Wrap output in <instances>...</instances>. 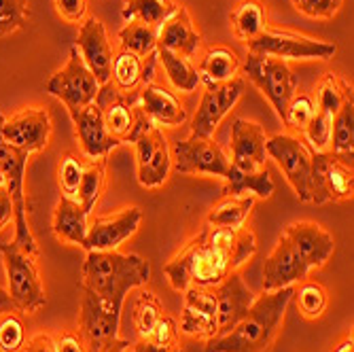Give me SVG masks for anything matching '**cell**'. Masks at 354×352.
Segmentation results:
<instances>
[{
  "label": "cell",
  "instance_id": "6da1fadb",
  "mask_svg": "<svg viewBox=\"0 0 354 352\" xmlns=\"http://www.w3.org/2000/svg\"><path fill=\"white\" fill-rule=\"evenodd\" d=\"M254 252L257 240L248 228H214L206 223L204 230L166 263L164 272L178 293L189 286L212 289L238 272Z\"/></svg>",
  "mask_w": 354,
  "mask_h": 352
},
{
  "label": "cell",
  "instance_id": "7a4b0ae2",
  "mask_svg": "<svg viewBox=\"0 0 354 352\" xmlns=\"http://www.w3.org/2000/svg\"><path fill=\"white\" fill-rule=\"evenodd\" d=\"M335 252L329 232L314 221H295L280 234L274 250L263 263V291L304 282L312 270L323 268Z\"/></svg>",
  "mask_w": 354,
  "mask_h": 352
},
{
  "label": "cell",
  "instance_id": "3957f363",
  "mask_svg": "<svg viewBox=\"0 0 354 352\" xmlns=\"http://www.w3.org/2000/svg\"><path fill=\"white\" fill-rule=\"evenodd\" d=\"M293 293L295 286L263 291V295L252 299L248 312L232 331L206 342L204 352H270L282 329Z\"/></svg>",
  "mask_w": 354,
  "mask_h": 352
},
{
  "label": "cell",
  "instance_id": "277c9868",
  "mask_svg": "<svg viewBox=\"0 0 354 352\" xmlns=\"http://www.w3.org/2000/svg\"><path fill=\"white\" fill-rule=\"evenodd\" d=\"M151 278V266L136 252L89 250L81 266V289L98 295L113 312L121 314L125 295L145 286Z\"/></svg>",
  "mask_w": 354,
  "mask_h": 352
},
{
  "label": "cell",
  "instance_id": "5b68a950",
  "mask_svg": "<svg viewBox=\"0 0 354 352\" xmlns=\"http://www.w3.org/2000/svg\"><path fill=\"white\" fill-rule=\"evenodd\" d=\"M79 335L85 342L87 352H130L132 342L119 337L121 314L106 308L98 295L81 289Z\"/></svg>",
  "mask_w": 354,
  "mask_h": 352
},
{
  "label": "cell",
  "instance_id": "8992f818",
  "mask_svg": "<svg viewBox=\"0 0 354 352\" xmlns=\"http://www.w3.org/2000/svg\"><path fill=\"white\" fill-rule=\"evenodd\" d=\"M5 274H7V293L15 302L17 312L35 314L47 304V295L37 270L35 257L11 244H0Z\"/></svg>",
  "mask_w": 354,
  "mask_h": 352
},
{
  "label": "cell",
  "instance_id": "52a82bcc",
  "mask_svg": "<svg viewBox=\"0 0 354 352\" xmlns=\"http://www.w3.org/2000/svg\"><path fill=\"white\" fill-rule=\"evenodd\" d=\"M242 68L246 79L272 102L276 115L282 119L288 102L297 91V79L286 59L248 51Z\"/></svg>",
  "mask_w": 354,
  "mask_h": 352
},
{
  "label": "cell",
  "instance_id": "ba28073f",
  "mask_svg": "<svg viewBox=\"0 0 354 352\" xmlns=\"http://www.w3.org/2000/svg\"><path fill=\"white\" fill-rule=\"evenodd\" d=\"M95 104L102 113L109 134L119 142H134L145 127L153 125L138 104V93L119 91L113 83L100 87L95 95Z\"/></svg>",
  "mask_w": 354,
  "mask_h": 352
},
{
  "label": "cell",
  "instance_id": "9c48e42d",
  "mask_svg": "<svg viewBox=\"0 0 354 352\" xmlns=\"http://www.w3.org/2000/svg\"><path fill=\"white\" fill-rule=\"evenodd\" d=\"M28 155L21 149H15L7 145V149L0 153V168L5 174V187L11 196L13 202V223H15V238L13 244L28 252L30 257H37L39 254V244L32 236L30 223H28V206H26V166H28Z\"/></svg>",
  "mask_w": 354,
  "mask_h": 352
},
{
  "label": "cell",
  "instance_id": "30bf717a",
  "mask_svg": "<svg viewBox=\"0 0 354 352\" xmlns=\"http://www.w3.org/2000/svg\"><path fill=\"white\" fill-rule=\"evenodd\" d=\"M352 159L331 151H312V198L310 204L352 200Z\"/></svg>",
  "mask_w": 354,
  "mask_h": 352
},
{
  "label": "cell",
  "instance_id": "8fae6325",
  "mask_svg": "<svg viewBox=\"0 0 354 352\" xmlns=\"http://www.w3.org/2000/svg\"><path fill=\"white\" fill-rule=\"evenodd\" d=\"M100 87L102 85L87 68V64L83 62L77 47H71V57L66 62V66L57 71L45 83V91L66 104L71 115L95 102V95H98Z\"/></svg>",
  "mask_w": 354,
  "mask_h": 352
},
{
  "label": "cell",
  "instance_id": "7c38bea8",
  "mask_svg": "<svg viewBox=\"0 0 354 352\" xmlns=\"http://www.w3.org/2000/svg\"><path fill=\"white\" fill-rule=\"evenodd\" d=\"M266 153L276 159L278 168L286 176L301 202L312 198V149L297 136L276 134L268 138Z\"/></svg>",
  "mask_w": 354,
  "mask_h": 352
},
{
  "label": "cell",
  "instance_id": "4fadbf2b",
  "mask_svg": "<svg viewBox=\"0 0 354 352\" xmlns=\"http://www.w3.org/2000/svg\"><path fill=\"white\" fill-rule=\"evenodd\" d=\"M248 51L280 59H331L337 53V45L293 35V32L263 30L259 37L248 41Z\"/></svg>",
  "mask_w": 354,
  "mask_h": 352
},
{
  "label": "cell",
  "instance_id": "5bb4252c",
  "mask_svg": "<svg viewBox=\"0 0 354 352\" xmlns=\"http://www.w3.org/2000/svg\"><path fill=\"white\" fill-rule=\"evenodd\" d=\"M170 153L172 170L178 174H210L223 178L230 170V155L212 138L189 136L187 140H176Z\"/></svg>",
  "mask_w": 354,
  "mask_h": 352
},
{
  "label": "cell",
  "instance_id": "9a60e30c",
  "mask_svg": "<svg viewBox=\"0 0 354 352\" xmlns=\"http://www.w3.org/2000/svg\"><path fill=\"white\" fill-rule=\"evenodd\" d=\"M138 159V183L147 189L162 187L172 172V153L164 132L153 123L134 138Z\"/></svg>",
  "mask_w": 354,
  "mask_h": 352
},
{
  "label": "cell",
  "instance_id": "2e32d148",
  "mask_svg": "<svg viewBox=\"0 0 354 352\" xmlns=\"http://www.w3.org/2000/svg\"><path fill=\"white\" fill-rule=\"evenodd\" d=\"M246 89V81L236 77L223 85L208 87L206 93L202 95V102L193 115L191 121V136H200V138H212L216 125L221 119L227 115L238 100L242 98V93Z\"/></svg>",
  "mask_w": 354,
  "mask_h": 352
},
{
  "label": "cell",
  "instance_id": "e0dca14e",
  "mask_svg": "<svg viewBox=\"0 0 354 352\" xmlns=\"http://www.w3.org/2000/svg\"><path fill=\"white\" fill-rule=\"evenodd\" d=\"M142 223V210L127 206L111 216H100L89 223L83 248L89 250H117L125 240H130Z\"/></svg>",
  "mask_w": 354,
  "mask_h": 352
},
{
  "label": "cell",
  "instance_id": "ac0fdd59",
  "mask_svg": "<svg viewBox=\"0 0 354 352\" xmlns=\"http://www.w3.org/2000/svg\"><path fill=\"white\" fill-rule=\"evenodd\" d=\"M51 117L45 109H24L21 113L5 119L3 138L7 145L26 153H37L47 149L51 138Z\"/></svg>",
  "mask_w": 354,
  "mask_h": 352
},
{
  "label": "cell",
  "instance_id": "d6986e66",
  "mask_svg": "<svg viewBox=\"0 0 354 352\" xmlns=\"http://www.w3.org/2000/svg\"><path fill=\"white\" fill-rule=\"evenodd\" d=\"M183 314L178 331L196 337V340H212L218 333L216 327V299L212 289L202 286H189L183 291Z\"/></svg>",
  "mask_w": 354,
  "mask_h": 352
},
{
  "label": "cell",
  "instance_id": "ffe728a7",
  "mask_svg": "<svg viewBox=\"0 0 354 352\" xmlns=\"http://www.w3.org/2000/svg\"><path fill=\"white\" fill-rule=\"evenodd\" d=\"M87 64V68L93 73L100 85L111 83V68H113V47L109 43V35L104 24L91 15L87 17L77 35V45H75Z\"/></svg>",
  "mask_w": 354,
  "mask_h": 352
},
{
  "label": "cell",
  "instance_id": "44dd1931",
  "mask_svg": "<svg viewBox=\"0 0 354 352\" xmlns=\"http://www.w3.org/2000/svg\"><path fill=\"white\" fill-rule=\"evenodd\" d=\"M212 291L216 299V327H218L216 335H223L232 331L242 321V316L248 312L254 295L244 284V280L238 276V272L230 274L223 282L212 286Z\"/></svg>",
  "mask_w": 354,
  "mask_h": 352
},
{
  "label": "cell",
  "instance_id": "7402d4cb",
  "mask_svg": "<svg viewBox=\"0 0 354 352\" xmlns=\"http://www.w3.org/2000/svg\"><path fill=\"white\" fill-rule=\"evenodd\" d=\"M266 142H268V134L263 130V125L238 117L232 123L230 164H234L238 168H246V170L263 168L266 157H268Z\"/></svg>",
  "mask_w": 354,
  "mask_h": 352
},
{
  "label": "cell",
  "instance_id": "603a6c76",
  "mask_svg": "<svg viewBox=\"0 0 354 352\" xmlns=\"http://www.w3.org/2000/svg\"><path fill=\"white\" fill-rule=\"evenodd\" d=\"M73 123H75V132H77V140L81 147V153L89 159H98V157H106L113 149H117L121 142L117 138H113L104 125L102 113L98 109V104L91 102L85 109L77 111L71 115Z\"/></svg>",
  "mask_w": 354,
  "mask_h": 352
},
{
  "label": "cell",
  "instance_id": "cb8c5ba5",
  "mask_svg": "<svg viewBox=\"0 0 354 352\" xmlns=\"http://www.w3.org/2000/svg\"><path fill=\"white\" fill-rule=\"evenodd\" d=\"M202 35L191 21L189 11L178 5L176 11L157 28V47H164L172 53L191 57L200 49Z\"/></svg>",
  "mask_w": 354,
  "mask_h": 352
},
{
  "label": "cell",
  "instance_id": "d4e9b609",
  "mask_svg": "<svg viewBox=\"0 0 354 352\" xmlns=\"http://www.w3.org/2000/svg\"><path fill=\"white\" fill-rule=\"evenodd\" d=\"M138 104L153 123L164 127H178L187 121V111L180 100L157 83H147L138 91Z\"/></svg>",
  "mask_w": 354,
  "mask_h": 352
},
{
  "label": "cell",
  "instance_id": "484cf974",
  "mask_svg": "<svg viewBox=\"0 0 354 352\" xmlns=\"http://www.w3.org/2000/svg\"><path fill=\"white\" fill-rule=\"evenodd\" d=\"M223 194L227 198H238L244 194H252V198H272L274 194V180L270 176L268 166L257 168V170H246V168H238L234 164H230L227 174L223 176Z\"/></svg>",
  "mask_w": 354,
  "mask_h": 352
},
{
  "label": "cell",
  "instance_id": "4316f807",
  "mask_svg": "<svg viewBox=\"0 0 354 352\" xmlns=\"http://www.w3.org/2000/svg\"><path fill=\"white\" fill-rule=\"evenodd\" d=\"M87 212L85 208L75 200V198H66L62 196L55 212H53V234L57 240L68 242V244H77L83 246L85 236H87Z\"/></svg>",
  "mask_w": 354,
  "mask_h": 352
},
{
  "label": "cell",
  "instance_id": "83f0119b",
  "mask_svg": "<svg viewBox=\"0 0 354 352\" xmlns=\"http://www.w3.org/2000/svg\"><path fill=\"white\" fill-rule=\"evenodd\" d=\"M198 73H200V81L206 83V87L223 85L238 77L240 57L230 47H212L202 57Z\"/></svg>",
  "mask_w": 354,
  "mask_h": 352
},
{
  "label": "cell",
  "instance_id": "f1b7e54d",
  "mask_svg": "<svg viewBox=\"0 0 354 352\" xmlns=\"http://www.w3.org/2000/svg\"><path fill=\"white\" fill-rule=\"evenodd\" d=\"M232 26L234 35L246 43L268 30V13L261 0H242V3H238L232 13Z\"/></svg>",
  "mask_w": 354,
  "mask_h": 352
},
{
  "label": "cell",
  "instance_id": "f546056e",
  "mask_svg": "<svg viewBox=\"0 0 354 352\" xmlns=\"http://www.w3.org/2000/svg\"><path fill=\"white\" fill-rule=\"evenodd\" d=\"M104 187H106V157L89 159L83 168V178H81L77 198H75L85 208L87 214H91L95 204L100 202Z\"/></svg>",
  "mask_w": 354,
  "mask_h": 352
},
{
  "label": "cell",
  "instance_id": "4dcf8cb0",
  "mask_svg": "<svg viewBox=\"0 0 354 352\" xmlns=\"http://www.w3.org/2000/svg\"><path fill=\"white\" fill-rule=\"evenodd\" d=\"M132 352H185L180 346V331L172 316H164L157 323V327L147 337H138L132 348Z\"/></svg>",
  "mask_w": 354,
  "mask_h": 352
},
{
  "label": "cell",
  "instance_id": "1f68e13d",
  "mask_svg": "<svg viewBox=\"0 0 354 352\" xmlns=\"http://www.w3.org/2000/svg\"><path fill=\"white\" fill-rule=\"evenodd\" d=\"M157 62L164 64V71L170 79V83L178 89V91H193L202 81H200V73L193 66L191 59L178 53H172L164 47H157Z\"/></svg>",
  "mask_w": 354,
  "mask_h": 352
},
{
  "label": "cell",
  "instance_id": "d6a6232c",
  "mask_svg": "<svg viewBox=\"0 0 354 352\" xmlns=\"http://www.w3.org/2000/svg\"><path fill=\"white\" fill-rule=\"evenodd\" d=\"M176 7L174 0H125L121 15L125 21L138 19L140 24L159 28L176 11Z\"/></svg>",
  "mask_w": 354,
  "mask_h": 352
},
{
  "label": "cell",
  "instance_id": "836d02e7",
  "mask_svg": "<svg viewBox=\"0 0 354 352\" xmlns=\"http://www.w3.org/2000/svg\"><path fill=\"white\" fill-rule=\"evenodd\" d=\"M252 206H254L252 196L225 198L208 212L206 223L214 228H244L252 212Z\"/></svg>",
  "mask_w": 354,
  "mask_h": 352
},
{
  "label": "cell",
  "instance_id": "e575fe53",
  "mask_svg": "<svg viewBox=\"0 0 354 352\" xmlns=\"http://www.w3.org/2000/svg\"><path fill=\"white\" fill-rule=\"evenodd\" d=\"M142 66L145 62L140 55L121 49L115 57H113V68H111V77L115 79V87L119 91H136L138 85L142 83Z\"/></svg>",
  "mask_w": 354,
  "mask_h": 352
},
{
  "label": "cell",
  "instance_id": "d590c367",
  "mask_svg": "<svg viewBox=\"0 0 354 352\" xmlns=\"http://www.w3.org/2000/svg\"><path fill=\"white\" fill-rule=\"evenodd\" d=\"M329 151L352 159L354 151V95L344 102V106L333 117V132Z\"/></svg>",
  "mask_w": 354,
  "mask_h": 352
},
{
  "label": "cell",
  "instance_id": "8d00e7d4",
  "mask_svg": "<svg viewBox=\"0 0 354 352\" xmlns=\"http://www.w3.org/2000/svg\"><path fill=\"white\" fill-rule=\"evenodd\" d=\"M293 297L297 299V308H299L301 316L308 318V321H316V318L323 316L327 310V304H329L327 289L314 280L299 282V286H295Z\"/></svg>",
  "mask_w": 354,
  "mask_h": 352
},
{
  "label": "cell",
  "instance_id": "74e56055",
  "mask_svg": "<svg viewBox=\"0 0 354 352\" xmlns=\"http://www.w3.org/2000/svg\"><path fill=\"white\" fill-rule=\"evenodd\" d=\"M121 49L132 51L140 57L151 55L157 49V28L140 24V21H130L121 32H119Z\"/></svg>",
  "mask_w": 354,
  "mask_h": 352
},
{
  "label": "cell",
  "instance_id": "f35d334b",
  "mask_svg": "<svg viewBox=\"0 0 354 352\" xmlns=\"http://www.w3.org/2000/svg\"><path fill=\"white\" fill-rule=\"evenodd\" d=\"M352 98V87L346 85L337 75H327L316 91V111H325L329 115H337L344 102Z\"/></svg>",
  "mask_w": 354,
  "mask_h": 352
},
{
  "label": "cell",
  "instance_id": "ab89813d",
  "mask_svg": "<svg viewBox=\"0 0 354 352\" xmlns=\"http://www.w3.org/2000/svg\"><path fill=\"white\" fill-rule=\"evenodd\" d=\"M166 314L164 308L159 304V299L155 297V293L151 291H140L136 304H134V327L138 337H147L151 335V331L157 327V323L162 321Z\"/></svg>",
  "mask_w": 354,
  "mask_h": 352
},
{
  "label": "cell",
  "instance_id": "60d3db41",
  "mask_svg": "<svg viewBox=\"0 0 354 352\" xmlns=\"http://www.w3.org/2000/svg\"><path fill=\"white\" fill-rule=\"evenodd\" d=\"M331 132H333V115L325 111H316L310 123L304 127V142L312 151H329L331 145Z\"/></svg>",
  "mask_w": 354,
  "mask_h": 352
},
{
  "label": "cell",
  "instance_id": "b9f144b4",
  "mask_svg": "<svg viewBox=\"0 0 354 352\" xmlns=\"http://www.w3.org/2000/svg\"><path fill=\"white\" fill-rule=\"evenodd\" d=\"M85 164L77 155H64L57 164V183L66 198H77Z\"/></svg>",
  "mask_w": 354,
  "mask_h": 352
},
{
  "label": "cell",
  "instance_id": "7bdbcfd3",
  "mask_svg": "<svg viewBox=\"0 0 354 352\" xmlns=\"http://www.w3.org/2000/svg\"><path fill=\"white\" fill-rule=\"evenodd\" d=\"M28 15V0H0V37L21 30Z\"/></svg>",
  "mask_w": 354,
  "mask_h": 352
},
{
  "label": "cell",
  "instance_id": "ee69618b",
  "mask_svg": "<svg viewBox=\"0 0 354 352\" xmlns=\"http://www.w3.org/2000/svg\"><path fill=\"white\" fill-rule=\"evenodd\" d=\"M26 329L17 314L0 316V352H24Z\"/></svg>",
  "mask_w": 354,
  "mask_h": 352
},
{
  "label": "cell",
  "instance_id": "f6af8a7d",
  "mask_svg": "<svg viewBox=\"0 0 354 352\" xmlns=\"http://www.w3.org/2000/svg\"><path fill=\"white\" fill-rule=\"evenodd\" d=\"M314 113H316V102L310 98V95H306V93L297 95L295 93L293 98H291V102H288L286 111H284L282 121H284L286 127H291V130L304 132V127L310 123Z\"/></svg>",
  "mask_w": 354,
  "mask_h": 352
},
{
  "label": "cell",
  "instance_id": "bcb514c9",
  "mask_svg": "<svg viewBox=\"0 0 354 352\" xmlns=\"http://www.w3.org/2000/svg\"><path fill=\"white\" fill-rule=\"evenodd\" d=\"M291 3L299 13H304L308 17L331 19L339 11L344 0H291Z\"/></svg>",
  "mask_w": 354,
  "mask_h": 352
},
{
  "label": "cell",
  "instance_id": "7dc6e473",
  "mask_svg": "<svg viewBox=\"0 0 354 352\" xmlns=\"http://www.w3.org/2000/svg\"><path fill=\"white\" fill-rule=\"evenodd\" d=\"M55 11L68 24H79L87 13V0H53Z\"/></svg>",
  "mask_w": 354,
  "mask_h": 352
},
{
  "label": "cell",
  "instance_id": "c3c4849f",
  "mask_svg": "<svg viewBox=\"0 0 354 352\" xmlns=\"http://www.w3.org/2000/svg\"><path fill=\"white\" fill-rule=\"evenodd\" d=\"M55 352H87V348L79 333L66 331L55 340Z\"/></svg>",
  "mask_w": 354,
  "mask_h": 352
},
{
  "label": "cell",
  "instance_id": "681fc988",
  "mask_svg": "<svg viewBox=\"0 0 354 352\" xmlns=\"http://www.w3.org/2000/svg\"><path fill=\"white\" fill-rule=\"evenodd\" d=\"M24 352H55V340L47 333H39L28 340Z\"/></svg>",
  "mask_w": 354,
  "mask_h": 352
},
{
  "label": "cell",
  "instance_id": "f907efd6",
  "mask_svg": "<svg viewBox=\"0 0 354 352\" xmlns=\"http://www.w3.org/2000/svg\"><path fill=\"white\" fill-rule=\"evenodd\" d=\"M13 221V202L5 185H0V232Z\"/></svg>",
  "mask_w": 354,
  "mask_h": 352
},
{
  "label": "cell",
  "instance_id": "816d5d0a",
  "mask_svg": "<svg viewBox=\"0 0 354 352\" xmlns=\"http://www.w3.org/2000/svg\"><path fill=\"white\" fill-rule=\"evenodd\" d=\"M11 312H17L15 302L11 299V295L7 293V289H3V286H0V316L11 314Z\"/></svg>",
  "mask_w": 354,
  "mask_h": 352
},
{
  "label": "cell",
  "instance_id": "f5cc1de1",
  "mask_svg": "<svg viewBox=\"0 0 354 352\" xmlns=\"http://www.w3.org/2000/svg\"><path fill=\"white\" fill-rule=\"evenodd\" d=\"M333 352H354V340H352V335H348Z\"/></svg>",
  "mask_w": 354,
  "mask_h": 352
},
{
  "label": "cell",
  "instance_id": "db71d44e",
  "mask_svg": "<svg viewBox=\"0 0 354 352\" xmlns=\"http://www.w3.org/2000/svg\"><path fill=\"white\" fill-rule=\"evenodd\" d=\"M3 125H5V115L0 113V153H3V151L7 149V142H5V138H3Z\"/></svg>",
  "mask_w": 354,
  "mask_h": 352
},
{
  "label": "cell",
  "instance_id": "11a10c76",
  "mask_svg": "<svg viewBox=\"0 0 354 352\" xmlns=\"http://www.w3.org/2000/svg\"><path fill=\"white\" fill-rule=\"evenodd\" d=\"M0 185H5V174H3V168H0Z\"/></svg>",
  "mask_w": 354,
  "mask_h": 352
}]
</instances>
